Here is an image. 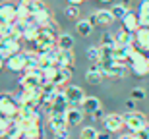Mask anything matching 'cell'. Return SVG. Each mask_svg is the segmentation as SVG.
<instances>
[{
	"label": "cell",
	"mask_w": 149,
	"mask_h": 139,
	"mask_svg": "<svg viewBox=\"0 0 149 139\" xmlns=\"http://www.w3.org/2000/svg\"><path fill=\"white\" fill-rule=\"evenodd\" d=\"M97 129L93 128V126H85V128H81V133H79V139H97Z\"/></svg>",
	"instance_id": "cell-34"
},
{
	"label": "cell",
	"mask_w": 149,
	"mask_h": 139,
	"mask_svg": "<svg viewBox=\"0 0 149 139\" xmlns=\"http://www.w3.org/2000/svg\"><path fill=\"white\" fill-rule=\"evenodd\" d=\"M4 64H6V60H4V58H2V56H0V70L4 68Z\"/></svg>",
	"instance_id": "cell-48"
},
{
	"label": "cell",
	"mask_w": 149,
	"mask_h": 139,
	"mask_svg": "<svg viewBox=\"0 0 149 139\" xmlns=\"http://www.w3.org/2000/svg\"><path fill=\"white\" fill-rule=\"evenodd\" d=\"M25 54H27V70L39 68V64H41V54L35 52V50H29V52H25Z\"/></svg>",
	"instance_id": "cell-30"
},
{
	"label": "cell",
	"mask_w": 149,
	"mask_h": 139,
	"mask_svg": "<svg viewBox=\"0 0 149 139\" xmlns=\"http://www.w3.org/2000/svg\"><path fill=\"white\" fill-rule=\"evenodd\" d=\"M99 45H109V46H116V39H114V35L111 33H105L103 35V39H101Z\"/></svg>",
	"instance_id": "cell-36"
},
{
	"label": "cell",
	"mask_w": 149,
	"mask_h": 139,
	"mask_svg": "<svg viewBox=\"0 0 149 139\" xmlns=\"http://www.w3.org/2000/svg\"><path fill=\"white\" fill-rule=\"evenodd\" d=\"M143 126H147V118L141 114V112L130 110L124 114V128H128V131L136 133L138 129H141Z\"/></svg>",
	"instance_id": "cell-6"
},
{
	"label": "cell",
	"mask_w": 149,
	"mask_h": 139,
	"mask_svg": "<svg viewBox=\"0 0 149 139\" xmlns=\"http://www.w3.org/2000/svg\"><path fill=\"white\" fill-rule=\"evenodd\" d=\"M114 39H116V45H122V46L134 45V43H136V33H132V31H126V29L122 27L120 31L114 35Z\"/></svg>",
	"instance_id": "cell-23"
},
{
	"label": "cell",
	"mask_w": 149,
	"mask_h": 139,
	"mask_svg": "<svg viewBox=\"0 0 149 139\" xmlns=\"http://www.w3.org/2000/svg\"><path fill=\"white\" fill-rule=\"evenodd\" d=\"M83 118H85V112L81 108H77V106H70L66 110V122L68 126H79L83 122Z\"/></svg>",
	"instance_id": "cell-17"
},
{
	"label": "cell",
	"mask_w": 149,
	"mask_h": 139,
	"mask_svg": "<svg viewBox=\"0 0 149 139\" xmlns=\"http://www.w3.org/2000/svg\"><path fill=\"white\" fill-rule=\"evenodd\" d=\"M31 17L33 16H31V12H29V6L19 2V4H17V21H27Z\"/></svg>",
	"instance_id": "cell-31"
},
{
	"label": "cell",
	"mask_w": 149,
	"mask_h": 139,
	"mask_svg": "<svg viewBox=\"0 0 149 139\" xmlns=\"http://www.w3.org/2000/svg\"><path fill=\"white\" fill-rule=\"evenodd\" d=\"M111 12H112V16H114V19H120V21H122V19H124V16H126L130 10H128L126 4H114Z\"/></svg>",
	"instance_id": "cell-32"
},
{
	"label": "cell",
	"mask_w": 149,
	"mask_h": 139,
	"mask_svg": "<svg viewBox=\"0 0 149 139\" xmlns=\"http://www.w3.org/2000/svg\"><path fill=\"white\" fill-rule=\"evenodd\" d=\"M56 37L54 33H50V31H47V29H41L39 31V35L35 37L33 45H35V52H39V54H43V52H47V50L54 48L56 46Z\"/></svg>",
	"instance_id": "cell-5"
},
{
	"label": "cell",
	"mask_w": 149,
	"mask_h": 139,
	"mask_svg": "<svg viewBox=\"0 0 149 139\" xmlns=\"http://www.w3.org/2000/svg\"><path fill=\"white\" fill-rule=\"evenodd\" d=\"M6 68L12 70V72H23V70H27V54L25 52H17V54L10 56L6 60Z\"/></svg>",
	"instance_id": "cell-11"
},
{
	"label": "cell",
	"mask_w": 149,
	"mask_h": 139,
	"mask_svg": "<svg viewBox=\"0 0 149 139\" xmlns=\"http://www.w3.org/2000/svg\"><path fill=\"white\" fill-rule=\"evenodd\" d=\"M70 108V102H68L64 91H58V95L54 97L52 104L49 106V114H64L66 116V110Z\"/></svg>",
	"instance_id": "cell-10"
},
{
	"label": "cell",
	"mask_w": 149,
	"mask_h": 139,
	"mask_svg": "<svg viewBox=\"0 0 149 139\" xmlns=\"http://www.w3.org/2000/svg\"><path fill=\"white\" fill-rule=\"evenodd\" d=\"M118 139H136V135H120Z\"/></svg>",
	"instance_id": "cell-47"
},
{
	"label": "cell",
	"mask_w": 149,
	"mask_h": 139,
	"mask_svg": "<svg viewBox=\"0 0 149 139\" xmlns=\"http://www.w3.org/2000/svg\"><path fill=\"white\" fill-rule=\"evenodd\" d=\"M101 2H112V0H101Z\"/></svg>",
	"instance_id": "cell-50"
},
{
	"label": "cell",
	"mask_w": 149,
	"mask_h": 139,
	"mask_svg": "<svg viewBox=\"0 0 149 139\" xmlns=\"http://www.w3.org/2000/svg\"><path fill=\"white\" fill-rule=\"evenodd\" d=\"M139 23H141V27H149V0H143L141 4H139Z\"/></svg>",
	"instance_id": "cell-26"
},
{
	"label": "cell",
	"mask_w": 149,
	"mask_h": 139,
	"mask_svg": "<svg viewBox=\"0 0 149 139\" xmlns=\"http://www.w3.org/2000/svg\"><path fill=\"white\" fill-rule=\"evenodd\" d=\"M17 112H19V102H17L16 95L8 93V91L0 93V114L10 120H16Z\"/></svg>",
	"instance_id": "cell-2"
},
{
	"label": "cell",
	"mask_w": 149,
	"mask_h": 139,
	"mask_svg": "<svg viewBox=\"0 0 149 139\" xmlns=\"http://www.w3.org/2000/svg\"><path fill=\"white\" fill-rule=\"evenodd\" d=\"M97 139H111V131H99Z\"/></svg>",
	"instance_id": "cell-44"
},
{
	"label": "cell",
	"mask_w": 149,
	"mask_h": 139,
	"mask_svg": "<svg viewBox=\"0 0 149 139\" xmlns=\"http://www.w3.org/2000/svg\"><path fill=\"white\" fill-rule=\"evenodd\" d=\"M10 124H12L10 118H6V116L0 114V133H2V135H6V131H8V128H10Z\"/></svg>",
	"instance_id": "cell-35"
},
{
	"label": "cell",
	"mask_w": 149,
	"mask_h": 139,
	"mask_svg": "<svg viewBox=\"0 0 149 139\" xmlns=\"http://www.w3.org/2000/svg\"><path fill=\"white\" fill-rule=\"evenodd\" d=\"M19 2H23V4H27V2H31V0H19Z\"/></svg>",
	"instance_id": "cell-49"
},
{
	"label": "cell",
	"mask_w": 149,
	"mask_h": 139,
	"mask_svg": "<svg viewBox=\"0 0 149 139\" xmlns=\"http://www.w3.org/2000/svg\"><path fill=\"white\" fill-rule=\"evenodd\" d=\"M19 106H33L41 108V89H23L19 95H16Z\"/></svg>",
	"instance_id": "cell-7"
},
{
	"label": "cell",
	"mask_w": 149,
	"mask_h": 139,
	"mask_svg": "<svg viewBox=\"0 0 149 139\" xmlns=\"http://www.w3.org/2000/svg\"><path fill=\"white\" fill-rule=\"evenodd\" d=\"M17 52H22V50H19V41L0 37V56H2L4 60H8L10 56L17 54Z\"/></svg>",
	"instance_id": "cell-8"
},
{
	"label": "cell",
	"mask_w": 149,
	"mask_h": 139,
	"mask_svg": "<svg viewBox=\"0 0 149 139\" xmlns=\"http://www.w3.org/2000/svg\"><path fill=\"white\" fill-rule=\"evenodd\" d=\"M54 139H70V131L68 129H62V131L54 133Z\"/></svg>",
	"instance_id": "cell-42"
},
{
	"label": "cell",
	"mask_w": 149,
	"mask_h": 139,
	"mask_svg": "<svg viewBox=\"0 0 149 139\" xmlns=\"http://www.w3.org/2000/svg\"><path fill=\"white\" fill-rule=\"evenodd\" d=\"M60 68H74L76 64V56H74L72 50H58V62H56Z\"/></svg>",
	"instance_id": "cell-22"
},
{
	"label": "cell",
	"mask_w": 149,
	"mask_h": 139,
	"mask_svg": "<svg viewBox=\"0 0 149 139\" xmlns=\"http://www.w3.org/2000/svg\"><path fill=\"white\" fill-rule=\"evenodd\" d=\"M27 6H29L31 16H35V14H39V12H43V10H49L43 0H31V2H27Z\"/></svg>",
	"instance_id": "cell-33"
},
{
	"label": "cell",
	"mask_w": 149,
	"mask_h": 139,
	"mask_svg": "<svg viewBox=\"0 0 149 139\" xmlns=\"http://www.w3.org/2000/svg\"><path fill=\"white\" fill-rule=\"evenodd\" d=\"M56 48L58 50H72L74 48V37L68 35V33L58 35V39H56Z\"/></svg>",
	"instance_id": "cell-24"
},
{
	"label": "cell",
	"mask_w": 149,
	"mask_h": 139,
	"mask_svg": "<svg viewBox=\"0 0 149 139\" xmlns=\"http://www.w3.org/2000/svg\"><path fill=\"white\" fill-rule=\"evenodd\" d=\"M134 135H136V139H149V124H147V126H143L141 129H138Z\"/></svg>",
	"instance_id": "cell-39"
},
{
	"label": "cell",
	"mask_w": 149,
	"mask_h": 139,
	"mask_svg": "<svg viewBox=\"0 0 149 139\" xmlns=\"http://www.w3.org/2000/svg\"><path fill=\"white\" fill-rule=\"evenodd\" d=\"M64 95H66L68 102H70V106H81L83 99L87 97L85 95V91L81 89V87H77V85H68L66 91H64Z\"/></svg>",
	"instance_id": "cell-9"
},
{
	"label": "cell",
	"mask_w": 149,
	"mask_h": 139,
	"mask_svg": "<svg viewBox=\"0 0 149 139\" xmlns=\"http://www.w3.org/2000/svg\"><path fill=\"white\" fill-rule=\"evenodd\" d=\"M128 60H130V70L138 77H143L149 73V52H143L139 46H134Z\"/></svg>",
	"instance_id": "cell-1"
},
{
	"label": "cell",
	"mask_w": 149,
	"mask_h": 139,
	"mask_svg": "<svg viewBox=\"0 0 149 139\" xmlns=\"http://www.w3.org/2000/svg\"><path fill=\"white\" fill-rule=\"evenodd\" d=\"M81 110L85 114H89V116H93L97 110H101V100L97 97H85L81 102Z\"/></svg>",
	"instance_id": "cell-19"
},
{
	"label": "cell",
	"mask_w": 149,
	"mask_h": 139,
	"mask_svg": "<svg viewBox=\"0 0 149 139\" xmlns=\"http://www.w3.org/2000/svg\"><path fill=\"white\" fill-rule=\"evenodd\" d=\"M68 2H70V4H74V6H79L83 0H68Z\"/></svg>",
	"instance_id": "cell-46"
},
{
	"label": "cell",
	"mask_w": 149,
	"mask_h": 139,
	"mask_svg": "<svg viewBox=\"0 0 149 139\" xmlns=\"http://www.w3.org/2000/svg\"><path fill=\"white\" fill-rule=\"evenodd\" d=\"M134 102H136V100H134V99H130V100L126 102V108H130V110H134Z\"/></svg>",
	"instance_id": "cell-45"
},
{
	"label": "cell",
	"mask_w": 149,
	"mask_h": 139,
	"mask_svg": "<svg viewBox=\"0 0 149 139\" xmlns=\"http://www.w3.org/2000/svg\"><path fill=\"white\" fill-rule=\"evenodd\" d=\"M8 25H10V19H8V17L0 12V37H2V33H4V29L8 27Z\"/></svg>",
	"instance_id": "cell-41"
},
{
	"label": "cell",
	"mask_w": 149,
	"mask_h": 139,
	"mask_svg": "<svg viewBox=\"0 0 149 139\" xmlns=\"http://www.w3.org/2000/svg\"><path fill=\"white\" fill-rule=\"evenodd\" d=\"M91 118H93L95 122H97V120H105V114H103V108H101V110H97V112H95V114H93Z\"/></svg>",
	"instance_id": "cell-43"
},
{
	"label": "cell",
	"mask_w": 149,
	"mask_h": 139,
	"mask_svg": "<svg viewBox=\"0 0 149 139\" xmlns=\"http://www.w3.org/2000/svg\"><path fill=\"white\" fill-rule=\"evenodd\" d=\"M136 45L143 52H149V27H139L136 31Z\"/></svg>",
	"instance_id": "cell-20"
},
{
	"label": "cell",
	"mask_w": 149,
	"mask_h": 139,
	"mask_svg": "<svg viewBox=\"0 0 149 139\" xmlns=\"http://www.w3.org/2000/svg\"><path fill=\"white\" fill-rule=\"evenodd\" d=\"M0 12H2V14L10 19V23L17 19V4H14V2H10V0L0 2Z\"/></svg>",
	"instance_id": "cell-21"
},
{
	"label": "cell",
	"mask_w": 149,
	"mask_h": 139,
	"mask_svg": "<svg viewBox=\"0 0 149 139\" xmlns=\"http://www.w3.org/2000/svg\"><path fill=\"white\" fill-rule=\"evenodd\" d=\"M66 16L70 17V19H76V17L79 16V8H77V6H74V4H70L66 8Z\"/></svg>",
	"instance_id": "cell-37"
},
{
	"label": "cell",
	"mask_w": 149,
	"mask_h": 139,
	"mask_svg": "<svg viewBox=\"0 0 149 139\" xmlns=\"http://www.w3.org/2000/svg\"><path fill=\"white\" fill-rule=\"evenodd\" d=\"M50 19H52V14H50L49 10H43V12H39V14H35V16H33V21L37 23L39 27H45Z\"/></svg>",
	"instance_id": "cell-28"
},
{
	"label": "cell",
	"mask_w": 149,
	"mask_h": 139,
	"mask_svg": "<svg viewBox=\"0 0 149 139\" xmlns=\"http://www.w3.org/2000/svg\"><path fill=\"white\" fill-rule=\"evenodd\" d=\"M103 77H105V73H103L99 64H91L89 70L85 72V79H87L89 85H99L101 81H103Z\"/></svg>",
	"instance_id": "cell-16"
},
{
	"label": "cell",
	"mask_w": 149,
	"mask_h": 139,
	"mask_svg": "<svg viewBox=\"0 0 149 139\" xmlns=\"http://www.w3.org/2000/svg\"><path fill=\"white\" fill-rule=\"evenodd\" d=\"M47 122H49V129L52 131V133H58V131H62V129H66V126H68L64 114H49Z\"/></svg>",
	"instance_id": "cell-14"
},
{
	"label": "cell",
	"mask_w": 149,
	"mask_h": 139,
	"mask_svg": "<svg viewBox=\"0 0 149 139\" xmlns=\"http://www.w3.org/2000/svg\"><path fill=\"white\" fill-rule=\"evenodd\" d=\"M76 31H77L79 37H89L91 31H93V23H91V19H79V21L76 23Z\"/></svg>",
	"instance_id": "cell-25"
},
{
	"label": "cell",
	"mask_w": 149,
	"mask_h": 139,
	"mask_svg": "<svg viewBox=\"0 0 149 139\" xmlns=\"http://www.w3.org/2000/svg\"><path fill=\"white\" fill-rule=\"evenodd\" d=\"M103 124H105L107 131L116 133V131H120V129L124 128V116H120V114H107Z\"/></svg>",
	"instance_id": "cell-12"
},
{
	"label": "cell",
	"mask_w": 149,
	"mask_h": 139,
	"mask_svg": "<svg viewBox=\"0 0 149 139\" xmlns=\"http://www.w3.org/2000/svg\"><path fill=\"white\" fill-rule=\"evenodd\" d=\"M99 66H101V70H103V73H105V77H116V79L124 77V75H126V70H128V66L116 62L114 58H105V60H101Z\"/></svg>",
	"instance_id": "cell-4"
},
{
	"label": "cell",
	"mask_w": 149,
	"mask_h": 139,
	"mask_svg": "<svg viewBox=\"0 0 149 139\" xmlns=\"http://www.w3.org/2000/svg\"><path fill=\"white\" fill-rule=\"evenodd\" d=\"M122 27L126 29V31L136 33V31L141 27V23H139V16H138V14H134V12H128L126 16H124V19H122Z\"/></svg>",
	"instance_id": "cell-18"
},
{
	"label": "cell",
	"mask_w": 149,
	"mask_h": 139,
	"mask_svg": "<svg viewBox=\"0 0 149 139\" xmlns=\"http://www.w3.org/2000/svg\"><path fill=\"white\" fill-rule=\"evenodd\" d=\"M89 19H91L93 25H105V27H107V25H111L112 21H116L111 10H99V12H95Z\"/></svg>",
	"instance_id": "cell-15"
},
{
	"label": "cell",
	"mask_w": 149,
	"mask_h": 139,
	"mask_svg": "<svg viewBox=\"0 0 149 139\" xmlns=\"http://www.w3.org/2000/svg\"><path fill=\"white\" fill-rule=\"evenodd\" d=\"M87 58H89L91 64H99V62H101V46L99 45L87 46Z\"/></svg>",
	"instance_id": "cell-29"
},
{
	"label": "cell",
	"mask_w": 149,
	"mask_h": 139,
	"mask_svg": "<svg viewBox=\"0 0 149 139\" xmlns=\"http://www.w3.org/2000/svg\"><path fill=\"white\" fill-rule=\"evenodd\" d=\"M41 29H47V31H50V33H58V31H60V27H58V23L54 21V19H50L49 23H47V25H45V27H41Z\"/></svg>",
	"instance_id": "cell-40"
},
{
	"label": "cell",
	"mask_w": 149,
	"mask_h": 139,
	"mask_svg": "<svg viewBox=\"0 0 149 139\" xmlns=\"http://www.w3.org/2000/svg\"><path fill=\"white\" fill-rule=\"evenodd\" d=\"M43 83H45V72L41 68L27 70L23 73V77H19V87L22 89H41Z\"/></svg>",
	"instance_id": "cell-3"
},
{
	"label": "cell",
	"mask_w": 149,
	"mask_h": 139,
	"mask_svg": "<svg viewBox=\"0 0 149 139\" xmlns=\"http://www.w3.org/2000/svg\"><path fill=\"white\" fill-rule=\"evenodd\" d=\"M22 135H23L22 126L17 124V120H12L10 128H8V131H6V137L8 139H22Z\"/></svg>",
	"instance_id": "cell-27"
},
{
	"label": "cell",
	"mask_w": 149,
	"mask_h": 139,
	"mask_svg": "<svg viewBox=\"0 0 149 139\" xmlns=\"http://www.w3.org/2000/svg\"><path fill=\"white\" fill-rule=\"evenodd\" d=\"M132 99L134 100H143L145 99V91L141 87H134L132 89Z\"/></svg>",
	"instance_id": "cell-38"
},
{
	"label": "cell",
	"mask_w": 149,
	"mask_h": 139,
	"mask_svg": "<svg viewBox=\"0 0 149 139\" xmlns=\"http://www.w3.org/2000/svg\"><path fill=\"white\" fill-rule=\"evenodd\" d=\"M58 62V48H50V50H47V52H43L41 54V64H39V68L41 70H50L52 66H58L56 64Z\"/></svg>",
	"instance_id": "cell-13"
},
{
	"label": "cell",
	"mask_w": 149,
	"mask_h": 139,
	"mask_svg": "<svg viewBox=\"0 0 149 139\" xmlns=\"http://www.w3.org/2000/svg\"><path fill=\"white\" fill-rule=\"evenodd\" d=\"M6 139H8V137H6Z\"/></svg>",
	"instance_id": "cell-51"
}]
</instances>
